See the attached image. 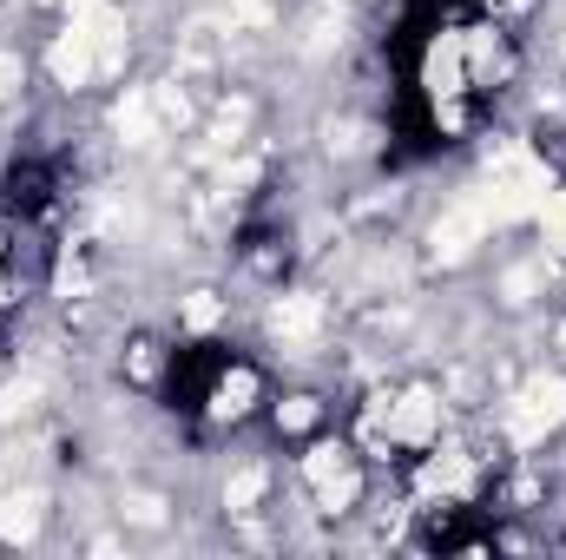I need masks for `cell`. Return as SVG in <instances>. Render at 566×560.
<instances>
[{"label":"cell","mask_w":566,"mask_h":560,"mask_svg":"<svg viewBox=\"0 0 566 560\" xmlns=\"http://www.w3.org/2000/svg\"><path fill=\"white\" fill-rule=\"evenodd\" d=\"M46 73H53V86L86 93V86L106 73V53H99V40H93L80 20H66V27L53 33V46H46Z\"/></svg>","instance_id":"obj_4"},{"label":"cell","mask_w":566,"mask_h":560,"mask_svg":"<svg viewBox=\"0 0 566 560\" xmlns=\"http://www.w3.org/2000/svg\"><path fill=\"white\" fill-rule=\"evenodd\" d=\"M303 488L316 495V508L329 515H349L356 495H363V468H356V448L349 442H316L303 455Z\"/></svg>","instance_id":"obj_1"},{"label":"cell","mask_w":566,"mask_h":560,"mask_svg":"<svg viewBox=\"0 0 566 560\" xmlns=\"http://www.w3.org/2000/svg\"><path fill=\"white\" fill-rule=\"evenodd\" d=\"M323 297H310V290H296V297H277L271 303V330H277L283 343H316L323 336Z\"/></svg>","instance_id":"obj_6"},{"label":"cell","mask_w":566,"mask_h":560,"mask_svg":"<svg viewBox=\"0 0 566 560\" xmlns=\"http://www.w3.org/2000/svg\"><path fill=\"white\" fill-rule=\"evenodd\" d=\"M488 231H494L488 205H481V198H461V205H448V211L434 218L428 245H434L441 265H461V258H474V245H488Z\"/></svg>","instance_id":"obj_5"},{"label":"cell","mask_w":566,"mask_h":560,"mask_svg":"<svg viewBox=\"0 0 566 560\" xmlns=\"http://www.w3.org/2000/svg\"><path fill=\"white\" fill-rule=\"evenodd\" d=\"M507 435L527 448V442H541L547 428H560L566 422V376H527L514 396H507Z\"/></svg>","instance_id":"obj_2"},{"label":"cell","mask_w":566,"mask_h":560,"mask_svg":"<svg viewBox=\"0 0 566 560\" xmlns=\"http://www.w3.org/2000/svg\"><path fill=\"white\" fill-rule=\"evenodd\" d=\"M218 317H224V310H218L211 290H191V297H185V323H191V330H211Z\"/></svg>","instance_id":"obj_11"},{"label":"cell","mask_w":566,"mask_h":560,"mask_svg":"<svg viewBox=\"0 0 566 560\" xmlns=\"http://www.w3.org/2000/svg\"><path fill=\"white\" fill-rule=\"evenodd\" d=\"M251 396H258V370H244V363H238V370H224V376H218V390H211V416H218V422L244 416V409H251Z\"/></svg>","instance_id":"obj_8"},{"label":"cell","mask_w":566,"mask_h":560,"mask_svg":"<svg viewBox=\"0 0 566 560\" xmlns=\"http://www.w3.org/2000/svg\"><path fill=\"white\" fill-rule=\"evenodd\" d=\"M560 53H566V40H560Z\"/></svg>","instance_id":"obj_14"},{"label":"cell","mask_w":566,"mask_h":560,"mask_svg":"<svg viewBox=\"0 0 566 560\" xmlns=\"http://www.w3.org/2000/svg\"><path fill=\"white\" fill-rule=\"evenodd\" d=\"M422 86H428V100H434L441 113H454V100H461V93H474V80H468V33H461V27H448V33H434V40H428Z\"/></svg>","instance_id":"obj_3"},{"label":"cell","mask_w":566,"mask_h":560,"mask_svg":"<svg viewBox=\"0 0 566 560\" xmlns=\"http://www.w3.org/2000/svg\"><path fill=\"white\" fill-rule=\"evenodd\" d=\"M20 80H27L20 53H0V100H13V93H20Z\"/></svg>","instance_id":"obj_13"},{"label":"cell","mask_w":566,"mask_h":560,"mask_svg":"<svg viewBox=\"0 0 566 560\" xmlns=\"http://www.w3.org/2000/svg\"><path fill=\"white\" fill-rule=\"evenodd\" d=\"M40 515H46V501H40L33 488L0 495V541H33V535H40Z\"/></svg>","instance_id":"obj_7"},{"label":"cell","mask_w":566,"mask_h":560,"mask_svg":"<svg viewBox=\"0 0 566 560\" xmlns=\"http://www.w3.org/2000/svg\"><path fill=\"white\" fill-rule=\"evenodd\" d=\"M316 416H323V409H316V396H290V409H277L283 428H310Z\"/></svg>","instance_id":"obj_12"},{"label":"cell","mask_w":566,"mask_h":560,"mask_svg":"<svg viewBox=\"0 0 566 560\" xmlns=\"http://www.w3.org/2000/svg\"><path fill=\"white\" fill-rule=\"evenodd\" d=\"M264 488H271V475H264V468H238V475L224 481V508H231V515H258Z\"/></svg>","instance_id":"obj_10"},{"label":"cell","mask_w":566,"mask_h":560,"mask_svg":"<svg viewBox=\"0 0 566 560\" xmlns=\"http://www.w3.org/2000/svg\"><path fill=\"white\" fill-rule=\"evenodd\" d=\"M534 225H541V258L547 265L566 258V191H547V205L534 211Z\"/></svg>","instance_id":"obj_9"}]
</instances>
